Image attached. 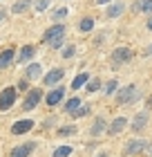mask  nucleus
<instances>
[{
  "instance_id": "nucleus-16",
  "label": "nucleus",
  "mask_w": 152,
  "mask_h": 157,
  "mask_svg": "<svg viewBox=\"0 0 152 157\" xmlns=\"http://www.w3.org/2000/svg\"><path fill=\"white\" fill-rule=\"evenodd\" d=\"M103 132H107V121L103 117H96L94 124H92V128H90V135L92 137H98V135H103Z\"/></svg>"
},
{
  "instance_id": "nucleus-37",
  "label": "nucleus",
  "mask_w": 152,
  "mask_h": 157,
  "mask_svg": "<svg viewBox=\"0 0 152 157\" xmlns=\"http://www.w3.org/2000/svg\"><path fill=\"white\" fill-rule=\"evenodd\" d=\"M146 13H152V0L148 2V7H146Z\"/></svg>"
},
{
  "instance_id": "nucleus-3",
  "label": "nucleus",
  "mask_w": 152,
  "mask_h": 157,
  "mask_svg": "<svg viewBox=\"0 0 152 157\" xmlns=\"http://www.w3.org/2000/svg\"><path fill=\"white\" fill-rule=\"evenodd\" d=\"M43 97H45V92H43L40 88H29V90H27V94H25V99H23V110L25 112L36 110V105L40 103Z\"/></svg>"
},
{
  "instance_id": "nucleus-4",
  "label": "nucleus",
  "mask_w": 152,
  "mask_h": 157,
  "mask_svg": "<svg viewBox=\"0 0 152 157\" xmlns=\"http://www.w3.org/2000/svg\"><path fill=\"white\" fill-rule=\"evenodd\" d=\"M63 36H65V25H63V23H54L52 27H47V29L43 32L40 43H45V45H52L54 40H61Z\"/></svg>"
},
{
  "instance_id": "nucleus-31",
  "label": "nucleus",
  "mask_w": 152,
  "mask_h": 157,
  "mask_svg": "<svg viewBox=\"0 0 152 157\" xmlns=\"http://www.w3.org/2000/svg\"><path fill=\"white\" fill-rule=\"evenodd\" d=\"M16 88H18L20 92H27V90H29V78H20V81H18V85H16Z\"/></svg>"
},
{
  "instance_id": "nucleus-10",
  "label": "nucleus",
  "mask_w": 152,
  "mask_h": 157,
  "mask_svg": "<svg viewBox=\"0 0 152 157\" xmlns=\"http://www.w3.org/2000/svg\"><path fill=\"white\" fill-rule=\"evenodd\" d=\"M63 76H65V70L63 67H54V70H49V72L43 76V83L45 85H61V81H63Z\"/></svg>"
},
{
  "instance_id": "nucleus-24",
  "label": "nucleus",
  "mask_w": 152,
  "mask_h": 157,
  "mask_svg": "<svg viewBox=\"0 0 152 157\" xmlns=\"http://www.w3.org/2000/svg\"><path fill=\"white\" fill-rule=\"evenodd\" d=\"M85 90H87L90 94H94V92H98V90H101V78H96V76H94V78H90V81L85 83Z\"/></svg>"
},
{
  "instance_id": "nucleus-11",
  "label": "nucleus",
  "mask_w": 152,
  "mask_h": 157,
  "mask_svg": "<svg viewBox=\"0 0 152 157\" xmlns=\"http://www.w3.org/2000/svg\"><path fill=\"white\" fill-rule=\"evenodd\" d=\"M125 128H128V119L125 117H117V119H112V124H107V135H110V137H117V135H121Z\"/></svg>"
},
{
  "instance_id": "nucleus-28",
  "label": "nucleus",
  "mask_w": 152,
  "mask_h": 157,
  "mask_svg": "<svg viewBox=\"0 0 152 157\" xmlns=\"http://www.w3.org/2000/svg\"><path fill=\"white\" fill-rule=\"evenodd\" d=\"M65 16H67V7H61V9H56L52 13V20H54V23H58V20H63Z\"/></svg>"
},
{
  "instance_id": "nucleus-35",
  "label": "nucleus",
  "mask_w": 152,
  "mask_h": 157,
  "mask_svg": "<svg viewBox=\"0 0 152 157\" xmlns=\"http://www.w3.org/2000/svg\"><path fill=\"white\" fill-rule=\"evenodd\" d=\"M110 2H114V0H96V5H110Z\"/></svg>"
},
{
  "instance_id": "nucleus-5",
  "label": "nucleus",
  "mask_w": 152,
  "mask_h": 157,
  "mask_svg": "<svg viewBox=\"0 0 152 157\" xmlns=\"http://www.w3.org/2000/svg\"><path fill=\"white\" fill-rule=\"evenodd\" d=\"M65 92H67V90H65L63 85H54L49 92H45V103L49 105V108H56L58 103L65 101Z\"/></svg>"
},
{
  "instance_id": "nucleus-32",
  "label": "nucleus",
  "mask_w": 152,
  "mask_h": 157,
  "mask_svg": "<svg viewBox=\"0 0 152 157\" xmlns=\"http://www.w3.org/2000/svg\"><path fill=\"white\" fill-rule=\"evenodd\" d=\"M63 43H65V38H61V40H54L49 47H52V49H61V47H63Z\"/></svg>"
},
{
  "instance_id": "nucleus-26",
  "label": "nucleus",
  "mask_w": 152,
  "mask_h": 157,
  "mask_svg": "<svg viewBox=\"0 0 152 157\" xmlns=\"http://www.w3.org/2000/svg\"><path fill=\"white\" fill-rule=\"evenodd\" d=\"M148 2H150V0H134V2H132V7H130V9H132L134 13H139V11H146V7H148Z\"/></svg>"
},
{
  "instance_id": "nucleus-2",
  "label": "nucleus",
  "mask_w": 152,
  "mask_h": 157,
  "mask_svg": "<svg viewBox=\"0 0 152 157\" xmlns=\"http://www.w3.org/2000/svg\"><path fill=\"white\" fill-rule=\"evenodd\" d=\"M18 99V88H13V85H7V88L0 92V112H7L13 108V103H16Z\"/></svg>"
},
{
  "instance_id": "nucleus-17",
  "label": "nucleus",
  "mask_w": 152,
  "mask_h": 157,
  "mask_svg": "<svg viewBox=\"0 0 152 157\" xmlns=\"http://www.w3.org/2000/svg\"><path fill=\"white\" fill-rule=\"evenodd\" d=\"M13 61H16V52H13L11 47H7V49H2V52H0V70L9 67Z\"/></svg>"
},
{
  "instance_id": "nucleus-29",
  "label": "nucleus",
  "mask_w": 152,
  "mask_h": 157,
  "mask_svg": "<svg viewBox=\"0 0 152 157\" xmlns=\"http://www.w3.org/2000/svg\"><path fill=\"white\" fill-rule=\"evenodd\" d=\"M47 7H49V0H34V9L38 11V13H40V11H45Z\"/></svg>"
},
{
  "instance_id": "nucleus-27",
  "label": "nucleus",
  "mask_w": 152,
  "mask_h": 157,
  "mask_svg": "<svg viewBox=\"0 0 152 157\" xmlns=\"http://www.w3.org/2000/svg\"><path fill=\"white\" fill-rule=\"evenodd\" d=\"M90 110H92V108H90V105H81V108H78L76 112H72V117H74V119H81V117H87V115H90Z\"/></svg>"
},
{
  "instance_id": "nucleus-30",
  "label": "nucleus",
  "mask_w": 152,
  "mask_h": 157,
  "mask_svg": "<svg viewBox=\"0 0 152 157\" xmlns=\"http://www.w3.org/2000/svg\"><path fill=\"white\" fill-rule=\"evenodd\" d=\"M74 54H76V47H74V45H67V47H63V59H72Z\"/></svg>"
},
{
  "instance_id": "nucleus-19",
  "label": "nucleus",
  "mask_w": 152,
  "mask_h": 157,
  "mask_svg": "<svg viewBox=\"0 0 152 157\" xmlns=\"http://www.w3.org/2000/svg\"><path fill=\"white\" fill-rule=\"evenodd\" d=\"M90 81V72H81L78 76H74V81H72V90H78V88H83L85 83Z\"/></svg>"
},
{
  "instance_id": "nucleus-9",
  "label": "nucleus",
  "mask_w": 152,
  "mask_h": 157,
  "mask_svg": "<svg viewBox=\"0 0 152 157\" xmlns=\"http://www.w3.org/2000/svg\"><path fill=\"white\" fill-rule=\"evenodd\" d=\"M34 151H36V141H25V144L13 146L11 153H9V157H29Z\"/></svg>"
},
{
  "instance_id": "nucleus-38",
  "label": "nucleus",
  "mask_w": 152,
  "mask_h": 157,
  "mask_svg": "<svg viewBox=\"0 0 152 157\" xmlns=\"http://www.w3.org/2000/svg\"><path fill=\"white\" fill-rule=\"evenodd\" d=\"M146 56H152V45H150V47L146 49Z\"/></svg>"
},
{
  "instance_id": "nucleus-39",
  "label": "nucleus",
  "mask_w": 152,
  "mask_h": 157,
  "mask_svg": "<svg viewBox=\"0 0 152 157\" xmlns=\"http://www.w3.org/2000/svg\"><path fill=\"white\" fill-rule=\"evenodd\" d=\"M146 151H150V153H152V144H150V148H146Z\"/></svg>"
},
{
  "instance_id": "nucleus-13",
  "label": "nucleus",
  "mask_w": 152,
  "mask_h": 157,
  "mask_svg": "<svg viewBox=\"0 0 152 157\" xmlns=\"http://www.w3.org/2000/svg\"><path fill=\"white\" fill-rule=\"evenodd\" d=\"M34 56H36V47L34 45H23L18 56H16V63H20V65H23V63H32Z\"/></svg>"
},
{
  "instance_id": "nucleus-23",
  "label": "nucleus",
  "mask_w": 152,
  "mask_h": 157,
  "mask_svg": "<svg viewBox=\"0 0 152 157\" xmlns=\"http://www.w3.org/2000/svg\"><path fill=\"white\" fill-rule=\"evenodd\" d=\"M78 128L74 124H67V126H61L58 128V137H69V135H76Z\"/></svg>"
},
{
  "instance_id": "nucleus-20",
  "label": "nucleus",
  "mask_w": 152,
  "mask_h": 157,
  "mask_svg": "<svg viewBox=\"0 0 152 157\" xmlns=\"http://www.w3.org/2000/svg\"><path fill=\"white\" fill-rule=\"evenodd\" d=\"M78 29H81L83 34L92 32V29H94V18H92V16H85V18H81V23H78Z\"/></svg>"
},
{
  "instance_id": "nucleus-22",
  "label": "nucleus",
  "mask_w": 152,
  "mask_h": 157,
  "mask_svg": "<svg viewBox=\"0 0 152 157\" xmlns=\"http://www.w3.org/2000/svg\"><path fill=\"white\" fill-rule=\"evenodd\" d=\"M29 7H32V0H18V2L11 7V11H13V13H25Z\"/></svg>"
},
{
  "instance_id": "nucleus-1",
  "label": "nucleus",
  "mask_w": 152,
  "mask_h": 157,
  "mask_svg": "<svg viewBox=\"0 0 152 157\" xmlns=\"http://www.w3.org/2000/svg\"><path fill=\"white\" fill-rule=\"evenodd\" d=\"M117 103L119 105H125V103H132V101H136L139 99V90H136V85H123V88H119L117 90Z\"/></svg>"
},
{
  "instance_id": "nucleus-7",
  "label": "nucleus",
  "mask_w": 152,
  "mask_h": 157,
  "mask_svg": "<svg viewBox=\"0 0 152 157\" xmlns=\"http://www.w3.org/2000/svg\"><path fill=\"white\" fill-rule=\"evenodd\" d=\"M148 110H141V112H136V115L132 117V121H130V130L132 132H141V130H146L148 128Z\"/></svg>"
},
{
  "instance_id": "nucleus-15",
  "label": "nucleus",
  "mask_w": 152,
  "mask_h": 157,
  "mask_svg": "<svg viewBox=\"0 0 152 157\" xmlns=\"http://www.w3.org/2000/svg\"><path fill=\"white\" fill-rule=\"evenodd\" d=\"M43 74V65L38 61H32L27 63V70H25V78H29V81H36V78H40Z\"/></svg>"
},
{
  "instance_id": "nucleus-12",
  "label": "nucleus",
  "mask_w": 152,
  "mask_h": 157,
  "mask_svg": "<svg viewBox=\"0 0 152 157\" xmlns=\"http://www.w3.org/2000/svg\"><path fill=\"white\" fill-rule=\"evenodd\" d=\"M34 126H36L34 119H18V121H13V126H11V135H25V132H29Z\"/></svg>"
},
{
  "instance_id": "nucleus-14",
  "label": "nucleus",
  "mask_w": 152,
  "mask_h": 157,
  "mask_svg": "<svg viewBox=\"0 0 152 157\" xmlns=\"http://www.w3.org/2000/svg\"><path fill=\"white\" fill-rule=\"evenodd\" d=\"M123 13H125V2H110L107 5V9H105V16L110 18V20H114V18H121Z\"/></svg>"
},
{
  "instance_id": "nucleus-34",
  "label": "nucleus",
  "mask_w": 152,
  "mask_h": 157,
  "mask_svg": "<svg viewBox=\"0 0 152 157\" xmlns=\"http://www.w3.org/2000/svg\"><path fill=\"white\" fill-rule=\"evenodd\" d=\"M2 20H7V11H5V9H0V23H2Z\"/></svg>"
},
{
  "instance_id": "nucleus-36",
  "label": "nucleus",
  "mask_w": 152,
  "mask_h": 157,
  "mask_svg": "<svg viewBox=\"0 0 152 157\" xmlns=\"http://www.w3.org/2000/svg\"><path fill=\"white\" fill-rule=\"evenodd\" d=\"M146 110H152V97L148 99V103H146Z\"/></svg>"
},
{
  "instance_id": "nucleus-18",
  "label": "nucleus",
  "mask_w": 152,
  "mask_h": 157,
  "mask_svg": "<svg viewBox=\"0 0 152 157\" xmlns=\"http://www.w3.org/2000/svg\"><path fill=\"white\" fill-rule=\"evenodd\" d=\"M81 105H83L81 99H78V97H72V99H67V101H65V112H67V115H72V112H76Z\"/></svg>"
},
{
  "instance_id": "nucleus-21",
  "label": "nucleus",
  "mask_w": 152,
  "mask_h": 157,
  "mask_svg": "<svg viewBox=\"0 0 152 157\" xmlns=\"http://www.w3.org/2000/svg\"><path fill=\"white\" fill-rule=\"evenodd\" d=\"M72 153H74V146H58V148H54V153H52V157H69Z\"/></svg>"
},
{
  "instance_id": "nucleus-25",
  "label": "nucleus",
  "mask_w": 152,
  "mask_h": 157,
  "mask_svg": "<svg viewBox=\"0 0 152 157\" xmlns=\"http://www.w3.org/2000/svg\"><path fill=\"white\" fill-rule=\"evenodd\" d=\"M117 90H119V81H117V78H110V81L103 85V92H105V94H117Z\"/></svg>"
},
{
  "instance_id": "nucleus-33",
  "label": "nucleus",
  "mask_w": 152,
  "mask_h": 157,
  "mask_svg": "<svg viewBox=\"0 0 152 157\" xmlns=\"http://www.w3.org/2000/svg\"><path fill=\"white\" fill-rule=\"evenodd\" d=\"M146 25H148V29L152 32V13H150V16H148V20H146Z\"/></svg>"
},
{
  "instance_id": "nucleus-6",
  "label": "nucleus",
  "mask_w": 152,
  "mask_h": 157,
  "mask_svg": "<svg viewBox=\"0 0 152 157\" xmlns=\"http://www.w3.org/2000/svg\"><path fill=\"white\" fill-rule=\"evenodd\" d=\"M130 59H132V49L130 47H117L112 49V65L119 67V65H125V63H130Z\"/></svg>"
},
{
  "instance_id": "nucleus-8",
  "label": "nucleus",
  "mask_w": 152,
  "mask_h": 157,
  "mask_svg": "<svg viewBox=\"0 0 152 157\" xmlns=\"http://www.w3.org/2000/svg\"><path fill=\"white\" fill-rule=\"evenodd\" d=\"M148 148V141L146 139H130L125 148H123V155H139Z\"/></svg>"
}]
</instances>
